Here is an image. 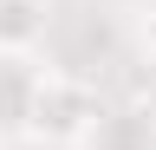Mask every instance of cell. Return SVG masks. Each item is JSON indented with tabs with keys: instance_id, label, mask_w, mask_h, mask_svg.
Segmentation results:
<instances>
[{
	"instance_id": "2",
	"label": "cell",
	"mask_w": 156,
	"mask_h": 150,
	"mask_svg": "<svg viewBox=\"0 0 156 150\" xmlns=\"http://www.w3.org/2000/svg\"><path fill=\"white\" fill-rule=\"evenodd\" d=\"M78 150H156V111H143V104H104L91 118V130L78 137Z\"/></svg>"
},
{
	"instance_id": "5",
	"label": "cell",
	"mask_w": 156,
	"mask_h": 150,
	"mask_svg": "<svg viewBox=\"0 0 156 150\" xmlns=\"http://www.w3.org/2000/svg\"><path fill=\"white\" fill-rule=\"evenodd\" d=\"M143 52H150V65H156V7H143Z\"/></svg>"
},
{
	"instance_id": "1",
	"label": "cell",
	"mask_w": 156,
	"mask_h": 150,
	"mask_svg": "<svg viewBox=\"0 0 156 150\" xmlns=\"http://www.w3.org/2000/svg\"><path fill=\"white\" fill-rule=\"evenodd\" d=\"M98 111L104 104H98V91L78 72H39L33 98H26V137H39V144H78Z\"/></svg>"
},
{
	"instance_id": "4",
	"label": "cell",
	"mask_w": 156,
	"mask_h": 150,
	"mask_svg": "<svg viewBox=\"0 0 156 150\" xmlns=\"http://www.w3.org/2000/svg\"><path fill=\"white\" fill-rule=\"evenodd\" d=\"M33 79L39 72L26 59H0V144L26 130V98H33Z\"/></svg>"
},
{
	"instance_id": "3",
	"label": "cell",
	"mask_w": 156,
	"mask_h": 150,
	"mask_svg": "<svg viewBox=\"0 0 156 150\" xmlns=\"http://www.w3.org/2000/svg\"><path fill=\"white\" fill-rule=\"evenodd\" d=\"M46 26H52L46 0H0V59H33Z\"/></svg>"
}]
</instances>
